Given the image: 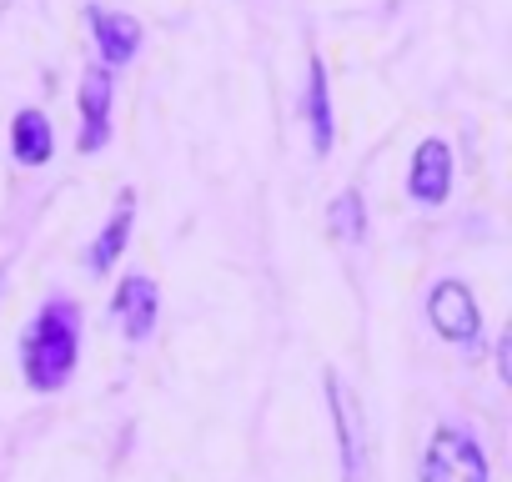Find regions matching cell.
Masks as SVG:
<instances>
[{
  "mask_svg": "<svg viewBox=\"0 0 512 482\" xmlns=\"http://www.w3.org/2000/svg\"><path fill=\"white\" fill-rule=\"evenodd\" d=\"M327 392H332V422H337V442H342V477L347 482H367L372 472V447H367V417H362V402L357 392L327 372Z\"/></svg>",
  "mask_w": 512,
  "mask_h": 482,
  "instance_id": "3957f363",
  "label": "cell"
},
{
  "mask_svg": "<svg viewBox=\"0 0 512 482\" xmlns=\"http://www.w3.org/2000/svg\"><path fill=\"white\" fill-rule=\"evenodd\" d=\"M307 126H312V151L327 156L332 151V101H327V71L317 61L307 71Z\"/></svg>",
  "mask_w": 512,
  "mask_h": 482,
  "instance_id": "8fae6325",
  "label": "cell"
},
{
  "mask_svg": "<svg viewBox=\"0 0 512 482\" xmlns=\"http://www.w3.org/2000/svg\"><path fill=\"white\" fill-rule=\"evenodd\" d=\"M0 11H6V0H0Z\"/></svg>",
  "mask_w": 512,
  "mask_h": 482,
  "instance_id": "4fadbf2b",
  "label": "cell"
},
{
  "mask_svg": "<svg viewBox=\"0 0 512 482\" xmlns=\"http://www.w3.org/2000/svg\"><path fill=\"white\" fill-rule=\"evenodd\" d=\"M327 231H332L337 241H362V236H367V206H362L357 191L332 196V206H327Z\"/></svg>",
  "mask_w": 512,
  "mask_h": 482,
  "instance_id": "7c38bea8",
  "label": "cell"
},
{
  "mask_svg": "<svg viewBox=\"0 0 512 482\" xmlns=\"http://www.w3.org/2000/svg\"><path fill=\"white\" fill-rule=\"evenodd\" d=\"M111 312H116V322H121L126 342H146V337H151V327H156V312H161L156 282H151L146 272L121 277V287H116V297H111Z\"/></svg>",
  "mask_w": 512,
  "mask_h": 482,
  "instance_id": "5b68a950",
  "label": "cell"
},
{
  "mask_svg": "<svg viewBox=\"0 0 512 482\" xmlns=\"http://www.w3.org/2000/svg\"><path fill=\"white\" fill-rule=\"evenodd\" d=\"M0 277H6V267H0Z\"/></svg>",
  "mask_w": 512,
  "mask_h": 482,
  "instance_id": "5bb4252c",
  "label": "cell"
},
{
  "mask_svg": "<svg viewBox=\"0 0 512 482\" xmlns=\"http://www.w3.org/2000/svg\"><path fill=\"white\" fill-rule=\"evenodd\" d=\"M21 357H26V382L36 392H61L81 357V307L66 297H51L41 317L26 327Z\"/></svg>",
  "mask_w": 512,
  "mask_h": 482,
  "instance_id": "6da1fadb",
  "label": "cell"
},
{
  "mask_svg": "<svg viewBox=\"0 0 512 482\" xmlns=\"http://www.w3.org/2000/svg\"><path fill=\"white\" fill-rule=\"evenodd\" d=\"M111 96H116L111 71H106V66H91V71L81 76V116H86V126H81V151H86V156H96L101 146H111Z\"/></svg>",
  "mask_w": 512,
  "mask_h": 482,
  "instance_id": "8992f818",
  "label": "cell"
},
{
  "mask_svg": "<svg viewBox=\"0 0 512 482\" xmlns=\"http://www.w3.org/2000/svg\"><path fill=\"white\" fill-rule=\"evenodd\" d=\"M91 31H96V46H101V61L111 71H121L126 61H136L141 51V21L136 16H121V11H91Z\"/></svg>",
  "mask_w": 512,
  "mask_h": 482,
  "instance_id": "ba28073f",
  "label": "cell"
},
{
  "mask_svg": "<svg viewBox=\"0 0 512 482\" xmlns=\"http://www.w3.org/2000/svg\"><path fill=\"white\" fill-rule=\"evenodd\" d=\"M427 317H432V327H437L447 342H477V337H482L477 297H472V287L457 282V277H447V282L432 287V297H427Z\"/></svg>",
  "mask_w": 512,
  "mask_h": 482,
  "instance_id": "277c9868",
  "label": "cell"
},
{
  "mask_svg": "<svg viewBox=\"0 0 512 482\" xmlns=\"http://www.w3.org/2000/svg\"><path fill=\"white\" fill-rule=\"evenodd\" d=\"M422 482H487V452L457 427H437L422 452Z\"/></svg>",
  "mask_w": 512,
  "mask_h": 482,
  "instance_id": "7a4b0ae2",
  "label": "cell"
},
{
  "mask_svg": "<svg viewBox=\"0 0 512 482\" xmlns=\"http://www.w3.org/2000/svg\"><path fill=\"white\" fill-rule=\"evenodd\" d=\"M131 221H136V191H121V201H116V216L101 226V236H96V247H91V272H111L116 262H121V252H126V236H131Z\"/></svg>",
  "mask_w": 512,
  "mask_h": 482,
  "instance_id": "9c48e42d",
  "label": "cell"
},
{
  "mask_svg": "<svg viewBox=\"0 0 512 482\" xmlns=\"http://www.w3.org/2000/svg\"><path fill=\"white\" fill-rule=\"evenodd\" d=\"M11 151L21 166H46L51 151H56V136H51V121L41 111H16V126H11Z\"/></svg>",
  "mask_w": 512,
  "mask_h": 482,
  "instance_id": "30bf717a",
  "label": "cell"
},
{
  "mask_svg": "<svg viewBox=\"0 0 512 482\" xmlns=\"http://www.w3.org/2000/svg\"><path fill=\"white\" fill-rule=\"evenodd\" d=\"M407 191H412V201H422V206H442V201H447V191H452V151H447V141H422V146H417Z\"/></svg>",
  "mask_w": 512,
  "mask_h": 482,
  "instance_id": "52a82bcc",
  "label": "cell"
}]
</instances>
